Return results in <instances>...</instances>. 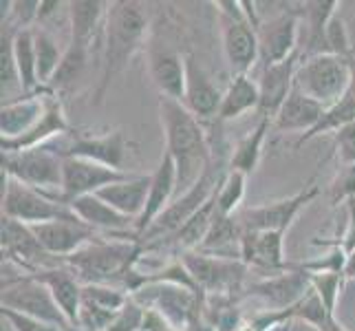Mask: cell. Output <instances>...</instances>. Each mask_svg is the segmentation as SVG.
Masks as SVG:
<instances>
[{
    "mask_svg": "<svg viewBox=\"0 0 355 331\" xmlns=\"http://www.w3.org/2000/svg\"><path fill=\"white\" fill-rule=\"evenodd\" d=\"M311 274V272H309ZM342 280H345V274L342 272H322V274H311V287L320 294V298L324 303V307L329 314L336 312V303L340 296V287ZM336 316V314H334Z\"/></svg>",
    "mask_w": 355,
    "mask_h": 331,
    "instance_id": "obj_41",
    "label": "cell"
},
{
    "mask_svg": "<svg viewBox=\"0 0 355 331\" xmlns=\"http://www.w3.org/2000/svg\"><path fill=\"white\" fill-rule=\"evenodd\" d=\"M144 307L137 300L130 298L106 331H137L139 327H144Z\"/></svg>",
    "mask_w": 355,
    "mask_h": 331,
    "instance_id": "obj_42",
    "label": "cell"
},
{
    "mask_svg": "<svg viewBox=\"0 0 355 331\" xmlns=\"http://www.w3.org/2000/svg\"><path fill=\"white\" fill-rule=\"evenodd\" d=\"M285 232H248L243 230L241 261L269 272H287L285 263Z\"/></svg>",
    "mask_w": 355,
    "mask_h": 331,
    "instance_id": "obj_22",
    "label": "cell"
},
{
    "mask_svg": "<svg viewBox=\"0 0 355 331\" xmlns=\"http://www.w3.org/2000/svg\"><path fill=\"white\" fill-rule=\"evenodd\" d=\"M261 106V89L259 80H252L250 76H234L230 87L223 91L221 110H218V121H232L241 117L248 110H259Z\"/></svg>",
    "mask_w": 355,
    "mask_h": 331,
    "instance_id": "obj_30",
    "label": "cell"
},
{
    "mask_svg": "<svg viewBox=\"0 0 355 331\" xmlns=\"http://www.w3.org/2000/svg\"><path fill=\"white\" fill-rule=\"evenodd\" d=\"M336 153L342 168L355 166V121L336 133Z\"/></svg>",
    "mask_w": 355,
    "mask_h": 331,
    "instance_id": "obj_43",
    "label": "cell"
},
{
    "mask_svg": "<svg viewBox=\"0 0 355 331\" xmlns=\"http://www.w3.org/2000/svg\"><path fill=\"white\" fill-rule=\"evenodd\" d=\"M89 51H91L89 44L69 40V46L64 49L62 65H60V69L55 71L53 80L49 82V89L60 91V89L71 87V84L76 82V80H80L82 71L87 69V62H89Z\"/></svg>",
    "mask_w": 355,
    "mask_h": 331,
    "instance_id": "obj_37",
    "label": "cell"
},
{
    "mask_svg": "<svg viewBox=\"0 0 355 331\" xmlns=\"http://www.w3.org/2000/svg\"><path fill=\"white\" fill-rule=\"evenodd\" d=\"M67 133H69V121L64 115V108L53 93H49L46 110L42 119L35 124V128L16 139H0V148H3V153H20L29 148H40V146H46V142L51 137L67 135Z\"/></svg>",
    "mask_w": 355,
    "mask_h": 331,
    "instance_id": "obj_23",
    "label": "cell"
},
{
    "mask_svg": "<svg viewBox=\"0 0 355 331\" xmlns=\"http://www.w3.org/2000/svg\"><path fill=\"white\" fill-rule=\"evenodd\" d=\"M300 65V53L291 56L285 62H278L272 67H265L259 80L261 89V115L265 117H276L280 106L293 91V80H296V69Z\"/></svg>",
    "mask_w": 355,
    "mask_h": 331,
    "instance_id": "obj_21",
    "label": "cell"
},
{
    "mask_svg": "<svg viewBox=\"0 0 355 331\" xmlns=\"http://www.w3.org/2000/svg\"><path fill=\"white\" fill-rule=\"evenodd\" d=\"M353 58L320 53L300 58L293 87L322 106H334L351 89Z\"/></svg>",
    "mask_w": 355,
    "mask_h": 331,
    "instance_id": "obj_4",
    "label": "cell"
},
{
    "mask_svg": "<svg viewBox=\"0 0 355 331\" xmlns=\"http://www.w3.org/2000/svg\"><path fill=\"white\" fill-rule=\"evenodd\" d=\"M132 177V173L117 170L111 166L97 164L93 159L84 157H64L62 168V203H71L73 199L84 197V194H95L111 183L124 181Z\"/></svg>",
    "mask_w": 355,
    "mask_h": 331,
    "instance_id": "obj_12",
    "label": "cell"
},
{
    "mask_svg": "<svg viewBox=\"0 0 355 331\" xmlns=\"http://www.w3.org/2000/svg\"><path fill=\"white\" fill-rule=\"evenodd\" d=\"M353 121H355V97H353V93L349 89V93L342 97L340 102H336L334 106L324 108L320 121H318V124L309 133L300 135L296 146L307 144V142H311L315 137H320V135H324V133H334L336 135L338 130H342L345 126L353 124Z\"/></svg>",
    "mask_w": 355,
    "mask_h": 331,
    "instance_id": "obj_35",
    "label": "cell"
},
{
    "mask_svg": "<svg viewBox=\"0 0 355 331\" xmlns=\"http://www.w3.org/2000/svg\"><path fill=\"white\" fill-rule=\"evenodd\" d=\"M14 58L24 95H35L40 87L38 80V58H35L33 29H18L14 35Z\"/></svg>",
    "mask_w": 355,
    "mask_h": 331,
    "instance_id": "obj_33",
    "label": "cell"
},
{
    "mask_svg": "<svg viewBox=\"0 0 355 331\" xmlns=\"http://www.w3.org/2000/svg\"><path fill=\"white\" fill-rule=\"evenodd\" d=\"M355 199V166L342 168L340 177L331 186V205H338L340 201H353Z\"/></svg>",
    "mask_w": 355,
    "mask_h": 331,
    "instance_id": "obj_45",
    "label": "cell"
},
{
    "mask_svg": "<svg viewBox=\"0 0 355 331\" xmlns=\"http://www.w3.org/2000/svg\"><path fill=\"white\" fill-rule=\"evenodd\" d=\"M95 194L111 207H115L119 214H124L137 223V219L146 210V203H148L150 175H132L124 181L111 183V186L102 188Z\"/></svg>",
    "mask_w": 355,
    "mask_h": 331,
    "instance_id": "obj_25",
    "label": "cell"
},
{
    "mask_svg": "<svg viewBox=\"0 0 355 331\" xmlns=\"http://www.w3.org/2000/svg\"><path fill=\"white\" fill-rule=\"evenodd\" d=\"M179 188V179H177V166L166 151L159 159V166L155 168V173L150 175V194H148V203H146L144 214L137 219L135 223V232H137V239L148 230L155 219L162 214L166 207L173 203V194Z\"/></svg>",
    "mask_w": 355,
    "mask_h": 331,
    "instance_id": "obj_20",
    "label": "cell"
},
{
    "mask_svg": "<svg viewBox=\"0 0 355 331\" xmlns=\"http://www.w3.org/2000/svg\"><path fill=\"white\" fill-rule=\"evenodd\" d=\"M80 221H84L89 228L97 230H111V232H124L128 228H135V221L119 214L115 207H111L106 201H102L97 194H84L69 203Z\"/></svg>",
    "mask_w": 355,
    "mask_h": 331,
    "instance_id": "obj_29",
    "label": "cell"
},
{
    "mask_svg": "<svg viewBox=\"0 0 355 331\" xmlns=\"http://www.w3.org/2000/svg\"><path fill=\"white\" fill-rule=\"evenodd\" d=\"M259 62L265 67H272L278 62H285L291 56L300 53L298 35H300V11H278L272 18L261 20L259 29Z\"/></svg>",
    "mask_w": 355,
    "mask_h": 331,
    "instance_id": "obj_10",
    "label": "cell"
},
{
    "mask_svg": "<svg viewBox=\"0 0 355 331\" xmlns=\"http://www.w3.org/2000/svg\"><path fill=\"white\" fill-rule=\"evenodd\" d=\"M148 76L159 91V97L183 102L186 93V56L177 49L153 44L148 49Z\"/></svg>",
    "mask_w": 355,
    "mask_h": 331,
    "instance_id": "obj_18",
    "label": "cell"
},
{
    "mask_svg": "<svg viewBox=\"0 0 355 331\" xmlns=\"http://www.w3.org/2000/svg\"><path fill=\"white\" fill-rule=\"evenodd\" d=\"M31 228L42 248L51 254L53 259L62 256V261L97 239V232L89 228L84 221H80L78 217L46 221V223H38Z\"/></svg>",
    "mask_w": 355,
    "mask_h": 331,
    "instance_id": "obj_16",
    "label": "cell"
},
{
    "mask_svg": "<svg viewBox=\"0 0 355 331\" xmlns=\"http://www.w3.org/2000/svg\"><path fill=\"white\" fill-rule=\"evenodd\" d=\"M245 183H248V175L236 173V170H227L223 177L221 186L216 190V214L221 217H234L236 210L243 203L245 197Z\"/></svg>",
    "mask_w": 355,
    "mask_h": 331,
    "instance_id": "obj_39",
    "label": "cell"
},
{
    "mask_svg": "<svg viewBox=\"0 0 355 331\" xmlns=\"http://www.w3.org/2000/svg\"><path fill=\"white\" fill-rule=\"evenodd\" d=\"M221 181H223V177H218L212 168H207L203 173V177L194 183L188 192H183L179 199H175L173 203H170L139 239H144V241L166 239L168 241L170 237H175L177 232L214 197L218 186H221Z\"/></svg>",
    "mask_w": 355,
    "mask_h": 331,
    "instance_id": "obj_9",
    "label": "cell"
},
{
    "mask_svg": "<svg viewBox=\"0 0 355 331\" xmlns=\"http://www.w3.org/2000/svg\"><path fill=\"white\" fill-rule=\"evenodd\" d=\"M62 168L64 157L46 146L20 153H3V173L22 181L49 197L62 201Z\"/></svg>",
    "mask_w": 355,
    "mask_h": 331,
    "instance_id": "obj_7",
    "label": "cell"
},
{
    "mask_svg": "<svg viewBox=\"0 0 355 331\" xmlns=\"http://www.w3.org/2000/svg\"><path fill=\"white\" fill-rule=\"evenodd\" d=\"M67 14H69V27H71V38L82 44H89L97 38V33L104 31L106 14H108V3L102 0H73L67 3Z\"/></svg>",
    "mask_w": 355,
    "mask_h": 331,
    "instance_id": "obj_28",
    "label": "cell"
},
{
    "mask_svg": "<svg viewBox=\"0 0 355 331\" xmlns=\"http://www.w3.org/2000/svg\"><path fill=\"white\" fill-rule=\"evenodd\" d=\"M216 197V194H214ZM210 199L207 201L201 210L194 214L186 226H183L175 237H170L168 241L175 245L177 250L183 252H194V250H199L201 248V243L205 241L207 237V232H210L212 223H214V219H216V199Z\"/></svg>",
    "mask_w": 355,
    "mask_h": 331,
    "instance_id": "obj_34",
    "label": "cell"
},
{
    "mask_svg": "<svg viewBox=\"0 0 355 331\" xmlns=\"http://www.w3.org/2000/svg\"><path fill=\"white\" fill-rule=\"evenodd\" d=\"M139 243L135 241H93L62 261L82 285H113L126 280L139 259Z\"/></svg>",
    "mask_w": 355,
    "mask_h": 331,
    "instance_id": "obj_3",
    "label": "cell"
},
{
    "mask_svg": "<svg viewBox=\"0 0 355 331\" xmlns=\"http://www.w3.org/2000/svg\"><path fill=\"white\" fill-rule=\"evenodd\" d=\"M221 102H223V91L194 62L192 56H186V93H183V106L197 119H210V117H218Z\"/></svg>",
    "mask_w": 355,
    "mask_h": 331,
    "instance_id": "obj_19",
    "label": "cell"
},
{
    "mask_svg": "<svg viewBox=\"0 0 355 331\" xmlns=\"http://www.w3.org/2000/svg\"><path fill=\"white\" fill-rule=\"evenodd\" d=\"M181 263L194 280V287L212 294L232 291L241 285L245 274V263L236 259H221V256L203 252H183Z\"/></svg>",
    "mask_w": 355,
    "mask_h": 331,
    "instance_id": "obj_13",
    "label": "cell"
},
{
    "mask_svg": "<svg viewBox=\"0 0 355 331\" xmlns=\"http://www.w3.org/2000/svg\"><path fill=\"white\" fill-rule=\"evenodd\" d=\"M318 192H320V188L315 183H307L304 190L291 194L287 199L248 207V210H243L239 214V221L243 230L248 232H287V228L293 223V219L298 217V212L304 205L318 197Z\"/></svg>",
    "mask_w": 355,
    "mask_h": 331,
    "instance_id": "obj_14",
    "label": "cell"
},
{
    "mask_svg": "<svg viewBox=\"0 0 355 331\" xmlns=\"http://www.w3.org/2000/svg\"><path fill=\"white\" fill-rule=\"evenodd\" d=\"M49 104V93L44 95H22L16 102L3 104L0 108V139H16L35 128L42 119Z\"/></svg>",
    "mask_w": 355,
    "mask_h": 331,
    "instance_id": "obj_24",
    "label": "cell"
},
{
    "mask_svg": "<svg viewBox=\"0 0 355 331\" xmlns=\"http://www.w3.org/2000/svg\"><path fill=\"white\" fill-rule=\"evenodd\" d=\"M159 121L166 137V153L177 166V179L183 192H188L210 168V144L201 126L183 102L159 97Z\"/></svg>",
    "mask_w": 355,
    "mask_h": 331,
    "instance_id": "obj_2",
    "label": "cell"
},
{
    "mask_svg": "<svg viewBox=\"0 0 355 331\" xmlns=\"http://www.w3.org/2000/svg\"><path fill=\"white\" fill-rule=\"evenodd\" d=\"M73 139L67 146L62 157H84L93 159L97 164L111 166L117 170H124V159L130 151V139L124 135V130H111L104 135H82L71 133Z\"/></svg>",
    "mask_w": 355,
    "mask_h": 331,
    "instance_id": "obj_17",
    "label": "cell"
},
{
    "mask_svg": "<svg viewBox=\"0 0 355 331\" xmlns=\"http://www.w3.org/2000/svg\"><path fill=\"white\" fill-rule=\"evenodd\" d=\"M324 331H347V329H345V327H342V325L336 321V316H331V318H329L327 327H324Z\"/></svg>",
    "mask_w": 355,
    "mask_h": 331,
    "instance_id": "obj_47",
    "label": "cell"
},
{
    "mask_svg": "<svg viewBox=\"0 0 355 331\" xmlns=\"http://www.w3.org/2000/svg\"><path fill=\"white\" fill-rule=\"evenodd\" d=\"M16 27L3 24V33H0V82H3V104L14 102L16 91H22L16 58H14V35ZM24 95V91H22Z\"/></svg>",
    "mask_w": 355,
    "mask_h": 331,
    "instance_id": "obj_36",
    "label": "cell"
},
{
    "mask_svg": "<svg viewBox=\"0 0 355 331\" xmlns=\"http://www.w3.org/2000/svg\"><path fill=\"white\" fill-rule=\"evenodd\" d=\"M150 29V11L146 3L137 0H115L108 3L106 24L102 31V80L95 91V106L106 97L113 80L124 73L132 58L141 51Z\"/></svg>",
    "mask_w": 355,
    "mask_h": 331,
    "instance_id": "obj_1",
    "label": "cell"
},
{
    "mask_svg": "<svg viewBox=\"0 0 355 331\" xmlns=\"http://www.w3.org/2000/svg\"><path fill=\"white\" fill-rule=\"evenodd\" d=\"M309 289H311V274L304 267H300L259 280V283L250 287V296L259 298L265 307H269V312L285 314L291 307H296L307 296Z\"/></svg>",
    "mask_w": 355,
    "mask_h": 331,
    "instance_id": "obj_15",
    "label": "cell"
},
{
    "mask_svg": "<svg viewBox=\"0 0 355 331\" xmlns=\"http://www.w3.org/2000/svg\"><path fill=\"white\" fill-rule=\"evenodd\" d=\"M272 126H274V119L261 115V121L256 124V128L250 130L236 144L234 153L230 157V170H236V173H243V175H252L254 170L259 168L261 155H263V144H265V137Z\"/></svg>",
    "mask_w": 355,
    "mask_h": 331,
    "instance_id": "obj_32",
    "label": "cell"
},
{
    "mask_svg": "<svg viewBox=\"0 0 355 331\" xmlns=\"http://www.w3.org/2000/svg\"><path fill=\"white\" fill-rule=\"evenodd\" d=\"M3 309V307H0ZM3 321H7L11 331H62L49 323H42L38 318H31V316H24L18 312H11V309H3Z\"/></svg>",
    "mask_w": 355,
    "mask_h": 331,
    "instance_id": "obj_44",
    "label": "cell"
},
{
    "mask_svg": "<svg viewBox=\"0 0 355 331\" xmlns=\"http://www.w3.org/2000/svg\"><path fill=\"white\" fill-rule=\"evenodd\" d=\"M340 3L338 0H315V3H304L300 9V18H304V27H307V53L300 58L320 56L324 51V33L327 24L338 14Z\"/></svg>",
    "mask_w": 355,
    "mask_h": 331,
    "instance_id": "obj_31",
    "label": "cell"
},
{
    "mask_svg": "<svg viewBox=\"0 0 355 331\" xmlns=\"http://www.w3.org/2000/svg\"><path fill=\"white\" fill-rule=\"evenodd\" d=\"M324 51L342 56V58H355L353 56V42H351V33L345 18L336 14L331 22L327 24V33H324Z\"/></svg>",
    "mask_w": 355,
    "mask_h": 331,
    "instance_id": "obj_40",
    "label": "cell"
},
{
    "mask_svg": "<svg viewBox=\"0 0 355 331\" xmlns=\"http://www.w3.org/2000/svg\"><path fill=\"white\" fill-rule=\"evenodd\" d=\"M0 307L11 309L24 316L38 318L62 331H76L71 321L60 309L53 294L49 287L31 274H22L14 278H3V291H0Z\"/></svg>",
    "mask_w": 355,
    "mask_h": 331,
    "instance_id": "obj_5",
    "label": "cell"
},
{
    "mask_svg": "<svg viewBox=\"0 0 355 331\" xmlns=\"http://www.w3.org/2000/svg\"><path fill=\"white\" fill-rule=\"evenodd\" d=\"M322 104H318L311 97H307L304 93H300L296 87H293L291 95L285 100V104L280 106L278 115L274 117V128L276 130H287V133H309L318 121H320L322 113H324Z\"/></svg>",
    "mask_w": 355,
    "mask_h": 331,
    "instance_id": "obj_27",
    "label": "cell"
},
{
    "mask_svg": "<svg viewBox=\"0 0 355 331\" xmlns=\"http://www.w3.org/2000/svg\"><path fill=\"white\" fill-rule=\"evenodd\" d=\"M3 217L16 219L24 226H38L55 219H71L76 214L67 203L31 186H24L22 181L3 173Z\"/></svg>",
    "mask_w": 355,
    "mask_h": 331,
    "instance_id": "obj_8",
    "label": "cell"
},
{
    "mask_svg": "<svg viewBox=\"0 0 355 331\" xmlns=\"http://www.w3.org/2000/svg\"><path fill=\"white\" fill-rule=\"evenodd\" d=\"M49 287V291L53 294L55 303L60 305V309L64 312V316L71 321L73 329L78 325V314L82 307V283L76 278V274L71 269L60 263L53 267L40 269L38 274H31ZM78 331V329H76Z\"/></svg>",
    "mask_w": 355,
    "mask_h": 331,
    "instance_id": "obj_26",
    "label": "cell"
},
{
    "mask_svg": "<svg viewBox=\"0 0 355 331\" xmlns=\"http://www.w3.org/2000/svg\"><path fill=\"white\" fill-rule=\"evenodd\" d=\"M35 58H38V80L40 84H49L53 80L55 71L62 65L64 51L58 46V40L46 29L33 27Z\"/></svg>",
    "mask_w": 355,
    "mask_h": 331,
    "instance_id": "obj_38",
    "label": "cell"
},
{
    "mask_svg": "<svg viewBox=\"0 0 355 331\" xmlns=\"http://www.w3.org/2000/svg\"><path fill=\"white\" fill-rule=\"evenodd\" d=\"M345 278L349 280H355V250L349 254V259H347V267H345Z\"/></svg>",
    "mask_w": 355,
    "mask_h": 331,
    "instance_id": "obj_46",
    "label": "cell"
},
{
    "mask_svg": "<svg viewBox=\"0 0 355 331\" xmlns=\"http://www.w3.org/2000/svg\"><path fill=\"white\" fill-rule=\"evenodd\" d=\"M221 7V44L225 62L234 76H250L259 62V33L250 20L245 3H218Z\"/></svg>",
    "mask_w": 355,
    "mask_h": 331,
    "instance_id": "obj_6",
    "label": "cell"
},
{
    "mask_svg": "<svg viewBox=\"0 0 355 331\" xmlns=\"http://www.w3.org/2000/svg\"><path fill=\"white\" fill-rule=\"evenodd\" d=\"M0 239H3L5 261L20 267L24 274H38L40 269L58 265L53 263V256L40 245L31 226H24L16 219L3 217Z\"/></svg>",
    "mask_w": 355,
    "mask_h": 331,
    "instance_id": "obj_11",
    "label": "cell"
}]
</instances>
